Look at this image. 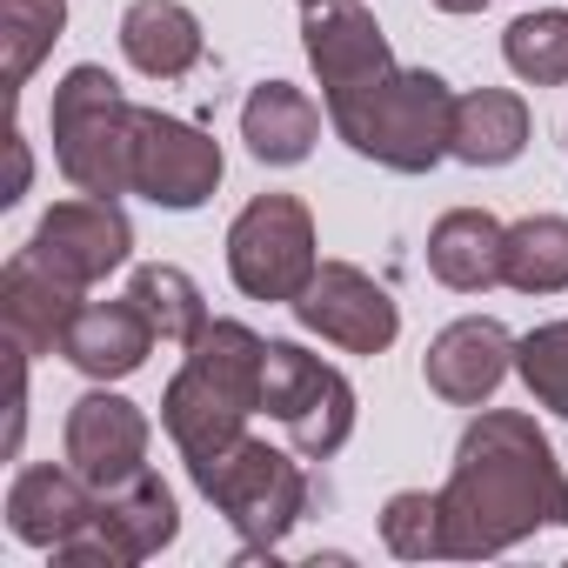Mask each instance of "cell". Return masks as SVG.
<instances>
[{"mask_svg": "<svg viewBox=\"0 0 568 568\" xmlns=\"http://www.w3.org/2000/svg\"><path fill=\"white\" fill-rule=\"evenodd\" d=\"M28 254L41 267H54L61 281H74V288H94V281L121 274L128 254H134V227L121 214V201L108 194H74V201H54L28 241Z\"/></svg>", "mask_w": 568, "mask_h": 568, "instance_id": "obj_11", "label": "cell"}, {"mask_svg": "<svg viewBox=\"0 0 568 568\" xmlns=\"http://www.w3.org/2000/svg\"><path fill=\"white\" fill-rule=\"evenodd\" d=\"M501 241L508 227L488 207H448L428 227V274L455 295H488L501 288Z\"/></svg>", "mask_w": 568, "mask_h": 568, "instance_id": "obj_19", "label": "cell"}, {"mask_svg": "<svg viewBox=\"0 0 568 568\" xmlns=\"http://www.w3.org/2000/svg\"><path fill=\"white\" fill-rule=\"evenodd\" d=\"M302 8H328V0H302Z\"/></svg>", "mask_w": 568, "mask_h": 568, "instance_id": "obj_30", "label": "cell"}, {"mask_svg": "<svg viewBox=\"0 0 568 568\" xmlns=\"http://www.w3.org/2000/svg\"><path fill=\"white\" fill-rule=\"evenodd\" d=\"M322 267V234L302 194H254L227 221V281L247 302H295Z\"/></svg>", "mask_w": 568, "mask_h": 568, "instance_id": "obj_6", "label": "cell"}, {"mask_svg": "<svg viewBox=\"0 0 568 568\" xmlns=\"http://www.w3.org/2000/svg\"><path fill=\"white\" fill-rule=\"evenodd\" d=\"M154 342H161V335H154V322L141 315V302L121 295V302H81V315H74L61 355H68V368H81L88 382H128V375L148 368Z\"/></svg>", "mask_w": 568, "mask_h": 568, "instance_id": "obj_17", "label": "cell"}, {"mask_svg": "<svg viewBox=\"0 0 568 568\" xmlns=\"http://www.w3.org/2000/svg\"><path fill=\"white\" fill-rule=\"evenodd\" d=\"M128 295L141 302V315L154 322V335L168 342V348H187L214 315H207V295H201V281L187 274V267H174V261H148V267H134L128 274Z\"/></svg>", "mask_w": 568, "mask_h": 568, "instance_id": "obj_23", "label": "cell"}, {"mask_svg": "<svg viewBox=\"0 0 568 568\" xmlns=\"http://www.w3.org/2000/svg\"><path fill=\"white\" fill-rule=\"evenodd\" d=\"M187 481L241 535V561L281 555V541L308 515V468L288 448H267L261 435H241V442L187 462Z\"/></svg>", "mask_w": 568, "mask_h": 568, "instance_id": "obj_4", "label": "cell"}, {"mask_svg": "<svg viewBox=\"0 0 568 568\" xmlns=\"http://www.w3.org/2000/svg\"><path fill=\"white\" fill-rule=\"evenodd\" d=\"M501 61L528 88H561L568 81V8H535L501 28Z\"/></svg>", "mask_w": 568, "mask_h": 568, "instance_id": "obj_24", "label": "cell"}, {"mask_svg": "<svg viewBox=\"0 0 568 568\" xmlns=\"http://www.w3.org/2000/svg\"><path fill=\"white\" fill-rule=\"evenodd\" d=\"M528 148V101L515 88H468L455 94V128H448V161L462 168H508Z\"/></svg>", "mask_w": 568, "mask_h": 568, "instance_id": "obj_21", "label": "cell"}, {"mask_svg": "<svg viewBox=\"0 0 568 568\" xmlns=\"http://www.w3.org/2000/svg\"><path fill=\"white\" fill-rule=\"evenodd\" d=\"M227 174V154L207 128L181 121V114H161V108H141V148H134V194L148 207H168V214H194L214 201Z\"/></svg>", "mask_w": 568, "mask_h": 568, "instance_id": "obj_9", "label": "cell"}, {"mask_svg": "<svg viewBox=\"0 0 568 568\" xmlns=\"http://www.w3.org/2000/svg\"><path fill=\"white\" fill-rule=\"evenodd\" d=\"M81 295L74 281H61L54 267H41L28 247L0 267V328H8V348L21 355H61L74 315H81Z\"/></svg>", "mask_w": 568, "mask_h": 568, "instance_id": "obj_16", "label": "cell"}, {"mask_svg": "<svg viewBox=\"0 0 568 568\" xmlns=\"http://www.w3.org/2000/svg\"><path fill=\"white\" fill-rule=\"evenodd\" d=\"M448 561H488L521 548L535 528H568V475L521 408H481L442 481Z\"/></svg>", "mask_w": 568, "mask_h": 568, "instance_id": "obj_1", "label": "cell"}, {"mask_svg": "<svg viewBox=\"0 0 568 568\" xmlns=\"http://www.w3.org/2000/svg\"><path fill=\"white\" fill-rule=\"evenodd\" d=\"M515 375V335L495 315H462L448 322L428 355H422V382L428 395H442L448 408H488L495 388Z\"/></svg>", "mask_w": 568, "mask_h": 568, "instance_id": "obj_14", "label": "cell"}, {"mask_svg": "<svg viewBox=\"0 0 568 568\" xmlns=\"http://www.w3.org/2000/svg\"><path fill=\"white\" fill-rule=\"evenodd\" d=\"M302 54L322 81V101H342L368 81H382L395 68V48L382 34V21L362 8V0H328V8L302 14Z\"/></svg>", "mask_w": 568, "mask_h": 568, "instance_id": "obj_13", "label": "cell"}, {"mask_svg": "<svg viewBox=\"0 0 568 568\" xmlns=\"http://www.w3.org/2000/svg\"><path fill=\"white\" fill-rule=\"evenodd\" d=\"M174 535H181L174 488H168L154 468H141V475H128L121 488L101 495L94 521H88L81 535H68V541L54 548V561H61V568H134V561L174 548Z\"/></svg>", "mask_w": 568, "mask_h": 568, "instance_id": "obj_8", "label": "cell"}, {"mask_svg": "<svg viewBox=\"0 0 568 568\" xmlns=\"http://www.w3.org/2000/svg\"><path fill=\"white\" fill-rule=\"evenodd\" d=\"M187 362L174 368V382L161 388V428L181 448V462H201L227 442L247 435V422L261 415V368H267V342L247 322H207L187 348Z\"/></svg>", "mask_w": 568, "mask_h": 568, "instance_id": "obj_2", "label": "cell"}, {"mask_svg": "<svg viewBox=\"0 0 568 568\" xmlns=\"http://www.w3.org/2000/svg\"><path fill=\"white\" fill-rule=\"evenodd\" d=\"M515 375H521V388H528L555 422H568V322L528 328V335L515 342Z\"/></svg>", "mask_w": 568, "mask_h": 568, "instance_id": "obj_27", "label": "cell"}, {"mask_svg": "<svg viewBox=\"0 0 568 568\" xmlns=\"http://www.w3.org/2000/svg\"><path fill=\"white\" fill-rule=\"evenodd\" d=\"M148 442H154V422L141 415V402L114 395L108 382H94V388L68 408V428H61V455H68L101 495L148 468Z\"/></svg>", "mask_w": 568, "mask_h": 568, "instance_id": "obj_12", "label": "cell"}, {"mask_svg": "<svg viewBox=\"0 0 568 568\" xmlns=\"http://www.w3.org/2000/svg\"><path fill=\"white\" fill-rule=\"evenodd\" d=\"M48 134H54V168L81 194H134V148H141V101L121 94V81L101 61H81L54 81L48 101Z\"/></svg>", "mask_w": 568, "mask_h": 568, "instance_id": "obj_5", "label": "cell"}, {"mask_svg": "<svg viewBox=\"0 0 568 568\" xmlns=\"http://www.w3.org/2000/svg\"><path fill=\"white\" fill-rule=\"evenodd\" d=\"M382 541L402 561H435L448 555V515H442V488H402L382 501Z\"/></svg>", "mask_w": 568, "mask_h": 568, "instance_id": "obj_26", "label": "cell"}, {"mask_svg": "<svg viewBox=\"0 0 568 568\" xmlns=\"http://www.w3.org/2000/svg\"><path fill=\"white\" fill-rule=\"evenodd\" d=\"M295 322L322 342H335L342 355H388L395 335H402V308L382 281L355 261H322L315 281L288 302Z\"/></svg>", "mask_w": 568, "mask_h": 568, "instance_id": "obj_10", "label": "cell"}, {"mask_svg": "<svg viewBox=\"0 0 568 568\" xmlns=\"http://www.w3.org/2000/svg\"><path fill=\"white\" fill-rule=\"evenodd\" d=\"M241 141L261 168H302L322 141V101L295 81H261L241 101Z\"/></svg>", "mask_w": 568, "mask_h": 568, "instance_id": "obj_18", "label": "cell"}, {"mask_svg": "<svg viewBox=\"0 0 568 568\" xmlns=\"http://www.w3.org/2000/svg\"><path fill=\"white\" fill-rule=\"evenodd\" d=\"M68 34V0H0V54H8V88L21 94L34 68Z\"/></svg>", "mask_w": 568, "mask_h": 568, "instance_id": "obj_25", "label": "cell"}, {"mask_svg": "<svg viewBox=\"0 0 568 568\" xmlns=\"http://www.w3.org/2000/svg\"><path fill=\"white\" fill-rule=\"evenodd\" d=\"M501 288L568 295V214H521L501 241Z\"/></svg>", "mask_w": 568, "mask_h": 568, "instance_id": "obj_22", "label": "cell"}, {"mask_svg": "<svg viewBox=\"0 0 568 568\" xmlns=\"http://www.w3.org/2000/svg\"><path fill=\"white\" fill-rule=\"evenodd\" d=\"M442 14H481V8H495V0H435Z\"/></svg>", "mask_w": 568, "mask_h": 568, "instance_id": "obj_29", "label": "cell"}, {"mask_svg": "<svg viewBox=\"0 0 568 568\" xmlns=\"http://www.w3.org/2000/svg\"><path fill=\"white\" fill-rule=\"evenodd\" d=\"M261 415L288 428V448L302 462H328L355 435V382L342 368H328L322 355H308L302 342H267Z\"/></svg>", "mask_w": 568, "mask_h": 568, "instance_id": "obj_7", "label": "cell"}, {"mask_svg": "<svg viewBox=\"0 0 568 568\" xmlns=\"http://www.w3.org/2000/svg\"><path fill=\"white\" fill-rule=\"evenodd\" d=\"M121 54L148 81H181V74L201 68L207 34H201V21L181 8V0H134V8L121 14Z\"/></svg>", "mask_w": 568, "mask_h": 568, "instance_id": "obj_20", "label": "cell"}, {"mask_svg": "<svg viewBox=\"0 0 568 568\" xmlns=\"http://www.w3.org/2000/svg\"><path fill=\"white\" fill-rule=\"evenodd\" d=\"M101 508V488L74 468V462H28L8 481V535L28 548H61L68 535H81Z\"/></svg>", "mask_w": 568, "mask_h": 568, "instance_id": "obj_15", "label": "cell"}, {"mask_svg": "<svg viewBox=\"0 0 568 568\" xmlns=\"http://www.w3.org/2000/svg\"><path fill=\"white\" fill-rule=\"evenodd\" d=\"M8 148H14V181H8V194H0V201H21L28 181H34V154H28V134H21V128L8 134Z\"/></svg>", "mask_w": 568, "mask_h": 568, "instance_id": "obj_28", "label": "cell"}, {"mask_svg": "<svg viewBox=\"0 0 568 568\" xmlns=\"http://www.w3.org/2000/svg\"><path fill=\"white\" fill-rule=\"evenodd\" d=\"M328 128L388 174H435L448 161L455 88L435 68H388L382 81L328 101Z\"/></svg>", "mask_w": 568, "mask_h": 568, "instance_id": "obj_3", "label": "cell"}]
</instances>
